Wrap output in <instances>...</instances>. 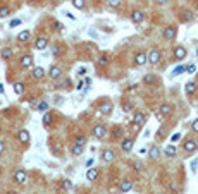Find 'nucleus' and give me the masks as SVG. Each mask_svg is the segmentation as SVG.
<instances>
[{
	"instance_id": "nucleus-47",
	"label": "nucleus",
	"mask_w": 198,
	"mask_h": 194,
	"mask_svg": "<svg viewBox=\"0 0 198 194\" xmlns=\"http://www.w3.org/2000/svg\"><path fill=\"white\" fill-rule=\"evenodd\" d=\"M55 31H64V26H62V22H55Z\"/></svg>"
},
{
	"instance_id": "nucleus-6",
	"label": "nucleus",
	"mask_w": 198,
	"mask_h": 194,
	"mask_svg": "<svg viewBox=\"0 0 198 194\" xmlns=\"http://www.w3.org/2000/svg\"><path fill=\"white\" fill-rule=\"evenodd\" d=\"M115 158V151L114 150H103L102 151V162H105V163H110V162H114Z\"/></svg>"
},
{
	"instance_id": "nucleus-23",
	"label": "nucleus",
	"mask_w": 198,
	"mask_h": 194,
	"mask_svg": "<svg viewBox=\"0 0 198 194\" xmlns=\"http://www.w3.org/2000/svg\"><path fill=\"white\" fill-rule=\"evenodd\" d=\"M183 72H186V65L179 64V65L174 67V70L171 72V76H172V78H176V76H179V74H183Z\"/></svg>"
},
{
	"instance_id": "nucleus-11",
	"label": "nucleus",
	"mask_w": 198,
	"mask_h": 194,
	"mask_svg": "<svg viewBox=\"0 0 198 194\" xmlns=\"http://www.w3.org/2000/svg\"><path fill=\"white\" fill-rule=\"evenodd\" d=\"M131 189H133V182L129 181V179H122L121 184H119V191H121V192H129Z\"/></svg>"
},
{
	"instance_id": "nucleus-35",
	"label": "nucleus",
	"mask_w": 198,
	"mask_h": 194,
	"mask_svg": "<svg viewBox=\"0 0 198 194\" xmlns=\"http://www.w3.org/2000/svg\"><path fill=\"white\" fill-rule=\"evenodd\" d=\"M143 82H146V84H153V82H155V76H153V74H146L145 78H143Z\"/></svg>"
},
{
	"instance_id": "nucleus-17",
	"label": "nucleus",
	"mask_w": 198,
	"mask_h": 194,
	"mask_svg": "<svg viewBox=\"0 0 198 194\" xmlns=\"http://www.w3.org/2000/svg\"><path fill=\"white\" fill-rule=\"evenodd\" d=\"M31 76H33V79H41L45 76V69L43 67H33V69H31Z\"/></svg>"
},
{
	"instance_id": "nucleus-59",
	"label": "nucleus",
	"mask_w": 198,
	"mask_h": 194,
	"mask_svg": "<svg viewBox=\"0 0 198 194\" xmlns=\"http://www.w3.org/2000/svg\"><path fill=\"white\" fill-rule=\"evenodd\" d=\"M29 2H35V0H29Z\"/></svg>"
},
{
	"instance_id": "nucleus-54",
	"label": "nucleus",
	"mask_w": 198,
	"mask_h": 194,
	"mask_svg": "<svg viewBox=\"0 0 198 194\" xmlns=\"http://www.w3.org/2000/svg\"><path fill=\"white\" fill-rule=\"evenodd\" d=\"M157 4L158 5H164V4H167V0H157Z\"/></svg>"
},
{
	"instance_id": "nucleus-32",
	"label": "nucleus",
	"mask_w": 198,
	"mask_h": 194,
	"mask_svg": "<svg viewBox=\"0 0 198 194\" xmlns=\"http://www.w3.org/2000/svg\"><path fill=\"white\" fill-rule=\"evenodd\" d=\"M191 19H193V12H191V10H184L183 16H181V21L183 22H188V21H191Z\"/></svg>"
},
{
	"instance_id": "nucleus-24",
	"label": "nucleus",
	"mask_w": 198,
	"mask_h": 194,
	"mask_svg": "<svg viewBox=\"0 0 198 194\" xmlns=\"http://www.w3.org/2000/svg\"><path fill=\"white\" fill-rule=\"evenodd\" d=\"M184 91H186V95H193L195 91H196V82H186Z\"/></svg>"
},
{
	"instance_id": "nucleus-50",
	"label": "nucleus",
	"mask_w": 198,
	"mask_h": 194,
	"mask_svg": "<svg viewBox=\"0 0 198 194\" xmlns=\"http://www.w3.org/2000/svg\"><path fill=\"white\" fill-rule=\"evenodd\" d=\"M134 168H136V170H141V168H143V163H141V162H134Z\"/></svg>"
},
{
	"instance_id": "nucleus-29",
	"label": "nucleus",
	"mask_w": 198,
	"mask_h": 194,
	"mask_svg": "<svg viewBox=\"0 0 198 194\" xmlns=\"http://www.w3.org/2000/svg\"><path fill=\"white\" fill-rule=\"evenodd\" d=\"M9 16H10V9L7 7V5H2V7H0V19L9 17Z\"/></svg>"
},
{
	"instance_id": "nucleus-52",
	"label": "nucleus",
	"mask_w": 198,
	"mask_h": 194,
	"mask_svg": "<svg viewBox=\"0 0 198 194\" xmlns=\"http://www.w3.org/2000/svg\"><path fill=\"white\" fill-rule=\"evenodd\" d=\"M122 108H124V112H131V105H129V103H124Z\"/></svg>"
},
{
	"instance_id": "nucleus-3",
	"label": "nucleus",
	"mask_w": 198,
	"mask_h": 194,
	"mask_svg": "<svg viewBox=\"0 0 198 194\" xmlns=\"http://www.w3.org/2000/svg\"><path fill=\"white\" fill-rule=\"evenodd\" d=\"M176 35H177V28L176 26H167L165 29H164V33H162V36L167 40V41L174 40V38H176Z\"/></svg>"
},
{
	"instance_id": "nucleus-51",
	"label": "nucleus",
	"mask_w": 198,
	"mask_h": 194,
	"mask_svg": "<svg viewBox=\"0 0 198 194\" xmlns=\"http://www.w3.org/2000/svg\"><path fill=\"white\" fill-rule=\"evenodd\" d=\"M83 86H84V81H81V79H79V82L76 84V89H83Z\"/></svg>"
},
{
	"instance_id": "nucleus-28",
	"label": "nucleus",
	"mask_w": 198,
	"mask_h": 194,
	"mask_svg": "<svg viewBox=\"0 0 198 194\" xmlns=\"http://www.w3.org/2000/svg\"><path fill=\"white\" fill-rule=\"evenodd\" d=\"M52 55L53 57H60L62 55V47L60 45H57V43L52 45Z\"/></svg>"
},
{
	"instance_id": "nucleus-4",
	"label": "nucleus",
	"mask_w": 198,
	"mask_h": 194,
	"mask_svg": "<svg viewBox=\"0 0 198 194\" xmlns=\"http://www.w3.org/2000/svg\"><path fill=\"white\" fill-rule=\"evenodd\" d=\"M133 146H134V139L133 138H124L122 141H121V150H122L124 153H129V151L133 150Z\"/></svg>"
},
{
	"instance_id": "nucleus-58",
	"label": "nucleus",
	"mask_w": 198,
	"mask_h": 194,
	"mask_svg": "<svg viewBox=\"0 0 198 194\" xmlns=\"http://www.w3.org/2000/svg\"><path fill=\"white\" fill-rule=\"evenodd\" d=\"M9 194H16V192H9Z\"/></svg>"
},
{
	"instance_id": "nucleus-9",
	"label": "nucleus",
	"mask_w": 198,
	"mask_h": 194,
	"mask_svg": "<svg viewBox=\"0 0 198 194\" xmlns=\"http://www.w3.org/2000/svg\"><path fill=\"white\" fill-rule=\"evenodd\" d=\"M160 59H162V53L158 52V50H150L148 52V62L150 64H158L160 62Z\"/></svg>"
},
{
	"instance_id": "nucleus-18",
	"label": "nucleus",
	"mask_w": 198,
	"mask_h": 194,
	"mask_svg": "<svg viewBox=\"0 0 198 194\" xmlns=\"http://www.w3.org/2000/svg\"><path fill=\"white\" fill-rule=\"evenodd\" d=\"M143 19H145V14L141 12V10H134V12L131 14V21L134 22V24H140Z\"/></svg>"
},
{
	"instance_id": "nucleus-55",
	"label": "nucleus",
	"mask_w": 198,
	"mask_h": 194,
	"mask_svg": "<svg viewBox=\"0 0 198 194\" xmlns=\"http://www.w3.org/2000/svg\"><path fill=\"white\" fill-rule=\"evenodd\" d=\"M66 14H67V17H69V19H72V21H74V19H76V17H74V16H72V14H71V12H66Z\"/></svg>"
},
{
	"instance_id": "nucleus-42",
	"label": "nucleus",
	"mask_w": 198,
	"mask_h": 194,
	"mask_svg": "<svg viewBox=\"0 0 198 194\" xmlns=\"http://www.w3.org/2000/svg\"><path fill=\"white\" fill-rule=\"evenodd\" d=\"M16 26H21V19H12L9 22V28H16Z\"/></svg>"
},
{
	"instance_id": "nucleus-49",
	"label": "nucleus",
	"mask_w": 198,
	"mask_h": 194,
	"mask_svg": "<svg viewBox=\"0 0 198 194\" xmlns=\"http://www.w3.org/2000/svg\"><path fill=\"white\" fill-rule=\"evenodd\" d=\"M2 153H5V143L0 139V155H2Z\"/></svg>"
},
{
	"instance_id": "nucleus-25",
	"label": "nucleus",
	"mask_w": 198,
	"mask_h": 194,
	"mask_svg": "<svg viewBox=\"0 0 198 194\" xmlns=\"http://www.w3.org/2000/svg\"><path fill=\"white\" fill-rule=\"evenodd\" d=\"M148 155H150V158H152V160H157L158 156H160V150H158L157 146H152V148H150V151H148Z\"/></svg>"
},
{
	"instance_id": "nucleus-46",
	"label": "nucleus",
	"mask_w": 198,
	"mask_h": 194,
	"mask_svg": "<svg viewBox=\"0 0 198 194\" xmlns=\"http://www.w3.org/2000/svg\"><path fill=\"white\" fill-rule=\"evenodd\" d=\"M93 165H95V158H90L86 162V168H93Z\"/></svg>"
},
{
	"instance_id": "nucleus-34",
	"label": "nucleus",
	"mask_w": 198,
	"mask_h": 194,
	"mask_svg": "<svg viewBox=\"0 0 198 194\" xmlns=\"http://www.w3.org/2000/svg\"><path fill=\"white\" fill-rule=\"evenodd\" d=\"M71 151H72V155H74V156H79L81 153H83V146H79V144H74Z\"/></svg>"
},
{
	"instance_id": "nucleus-22",
	"label": "nucleus",
	"mask_w": 198,
	"mask_h": 194,
	"mask_svg": "<svg viewBox=\"0 0 198 194\" xmlns=\"http://www.w3.org/2000/svg\"><path fill=\"white\" fill-rule=\"evenodd\" d=\"M86 179L88 181H97L98 179V168H88V173H86Z\"/></svg>"
},
{
	"instance_id": "nucleus-1",
	"label": "nucleus",
	"mask_w": 198,
	"mask_h": 194,
	"mask_svg": "<svg viewBox=\"0 0 198 194\" xmlns=\"http://www.w3.org/2000/svg\"><path fill=\"white\" fill-rule=\"evenodd\" d=\"M93 138L97 139H105L107 138V127L103 124H97L93 127Z\"/></svg>"
},
{
	"instance_id": "nucleus-38",
	"label": "nucleus",
	"mask_w": 198,
	"mask_h": 194,
	"mask_svg": "<svg viewBox=\"0 0 198 194\" xmlns=\"http://www.w3.org/2000/svg\"><path fill=\"white\" fill-rule=\"evenodd\" d=\"M62 187H64L66 191H69L71 187H72V182H71L69 179H66V181H62Z\"/></svg>"
},
{
	"instance_id": "nucleus-45",
	"label": "nucleus",
	"mask_w": 198,
	"mask_h": 194,
	"mask_svg": "<svg viewBox=\"0 0 198 194\" xmlns=\"http://www.w3.org/2000/svg\"><path fill=\"white\" fill-rule=\"evenodd\" d=\"M196 167H198V158H195L193 162H191V170H193V172H196Z\"/></svg>"
},
{
	"instance_id": "nucleus-27",
	"label": "nucleus",
	"mask_w": 198,
	"mask_h": 194,
	"mask_svg": "<svg viewBox=\"0 0 198 194\" xmlns=\"http://www.w3.org/2000/svg\"><path fill=\"white\" fill-rule=\"evenodd\" d=\"M121 136H122V127L115 125L114 129H112V139H121Z\"/></svg>"
},
{
	"instance_id": "nucleus-14",
	"label": "nucleus",
	"mask_w": 198,
	"mask_h": 194,
	"mask_svg": "<svg viewBox=\"0 0 198 194\" xmlns=\"http://www.w3.org/2000/svg\"><path fill=\"white\" fill-rule=\"evenodd\" d=\"M145 113L143 112H134V115H133V124H136V125H143L145 124Z\"/></svg>"
},
{
	"instance_id": "nucleus-57",
	"label": "nucleus",
	"mask_w": 198,
	"mask_h": 194,
	"mask_svg": "<svg viewBox=\"0 0 198 194\" xmlns=\"http://www.w3.org/2000/svg\"><path fill=\"white\" fill-rule=\"evenodd\" d=\"M196 57H198V48H196Z\"/></svg>"
},
{
	"instance_id": "nucleus-31",
	"label": "nucleus",
	"mask_w": 198,
	"mask_h": 194,
	"mask_svg": "<svg viewBox=\"0 0 198 194\" xmlns=\"http://www.w3.org/2000/svg\"><path fill=\"white\" fill-rule=\"evenodd\" d=\"M52 120H53V115H52L50 112H45V113H43V119H41V122H43L45 125H50V122H52Z\"/></svg>"
},
{
	"instance_id": "nucleus-53",
	"label": "nucleus",
	"mask_w": 198,
	"mask_h": 194,
	"mask_svg": "<svg viewBox=\"0 0 198 194\" xmlns=\"http://www.w3.org/2000/svg\"><path fill=\"white\" fill-rule=\"evenodd\" d=\"M29 105H31V107H36V105H38V101H36L35 98H31L29 100Z\"/></svg>"
},
{
	"instance_id": "nucleus-10",
	"label": "nucleus",
	"mask_w": 198,
	"mask_h": 194,
	"mask_svg": "<svg viewBox=\"0 0 198 194\" xmlns=\"http://www.w3.org/2000/svg\"><path fill=\"white\" fill-rule=\"evenodd\" d=\"M146 62H148V53L138 52L136 55H134V64H136V65H145Z\"/></svg>"
},
{
	"instance_id": "nucleus-30",
	"label": "nucleus",
	"mask_w": 198,
	"mask_h": 194,
	"mask_svg": "<svg viewBox=\"0 0 198 194\" xmlns=\"http://www.w3.org/2000/svg\"><path fill=\"white\" fill-rule=\"evenodd\" d=\"M14 91H16V95H22L24 93V82H14Z\"/></svg>"
},
{
	"instance_id": "nucleus-43",
	"label": "nucleus",
	"mask_w": 198,
	"mask_h": 194,
	"mask_svg": "<svg viewBox=\"0 0 198 194\" xmlns=\"http://www.w3.org/2000/svg\"><path fill=\"white\" fill-rule=\"evenodd\" d=\"M179 139H181V132H174V134L171 136V141H172V143H177Z\"/></svg>"
},
{
	"instance_id": "nucleus-16",
	"label": "nucleus",
	"mask_w": 198,
	"mask_h": 194,
	"mask_svg": "<svg viewBox=\"0 0 198 194\" xmlns=\"http://www.w3.org/2000/svg\"><path fill=\"white\" fill-rule=\"evenodd\" d=\"M186 55H188V52H186L184 47H176L174 48V57H176L177 60H183Z\"/></svg>"
},
{
	"instance_id": "nucleus-41",
	"label": "nucleus",
	"mask_w": 198,
	"mask_h": 194,
	"mask_svg": "<svg viewBox=\"0 0 198 194\" xmlns=\"http://www.w3.org/2000/svg\"><path fill=\"white\" fill-rule=\"evenodd\" d=\"M121 2H122V0H107V4H109L110 7H119Z\"/></svg>"
},
{
	"instance_id": "nucleus-8",
	"label": "nucleus",
	"mask_w": 198,
	"mask_h": 194,
	"mask_svg": "<svg viewBox=\"0 0 198 194\" xmlns=\"http://www.w3.org/2000/svg\"><path fill=\"white\" fill-rule=\"evenodd\" d=\"M19 64H21L22 69H33V57L31 55H22L21 57V60H19Z\"/></svg>"
},
{
	"instance_id": "nucleus-19",
	"label": "nucleus",
	"mask_w": 198,
	"mask_h": 194,
	"mask_svg": "<svg viewBox=\"0 0 198 194\" xmlns=\"http://www.w3.org/2000/svg\"><path fill=\"white\" fill-rule=\"evenodd\" d=\"M171 113H172V105H169V103L160 105V115L162 117H169Z\"/></svg>"
},
{
	"instance_id": "nucleus-15",
	"label": "nucleus",
	"mask_w": 198,
	"mask_h": 194,
	"mask_svg": "<svg viewBox=\"0 0 198 194\" xmlns=\"http://www.w3.org/2000/svg\"><path fill=\"white\" fill-rule=\"evenodd\" d=\"M49 76L52 79H57V78H60L62 76V69L60 67H59V65H52V67H50L49 69Z\"/></svg>"
},
{
	"instance_id": "nucleus-7",
	"label": "nucleus",
	"mask_w": 198,
	"mask_h": 194,
	"mask_svg": "<svg viewBox=\"0 0 198 194\" xmlns=\"http://www.w3.org/2000/svg\"><path fill=\"white\" fill-rule=\"evenodd\" d=\"M98 112L102 113V115H110V112H112V101H102L100 107H98Z\"/></svg>"
},
{
	"instance_id": "nucleus-40",
	"label": "nucleus",
	"mask_w": 198,
	"mask_h": 194,
	"mask_svg": "<svg viewBox=\"0 0 198 194\" xmlns=\"http://www.w3.org/2000/svg\"><path fill=\"white\" fill-rule=\"evenodd\" d=\"M195 70H196V65H195V64L186 65V72H188V74H195Z\"/></svg>"
},
{
	"instance_id": "nucleus-2",
	"label": "nucleus",
	"mask_w": 198,
	"mask_h": 194,
	"mask_svg": "<svg viewBox=\"0 0 198 194\" xmlns=\"http://www.w3.org/2000/svg\"><path fill=\"white\" fill-rule=\"evenodd\" d=\"M196 148H198V144H196V141H195L193 138L186 139V141L183 143V150H184L186 153H195V151H196Z\"/></svg>"
},
{
	"instance_id": "nucleus-56",
	"label": "nucleus",
	"mask_w": 198,
	"mask_h": 194,
	"mask_svg": "<svg viewBox=\"0 0 198 194\" xmlns=\"http://www.w3.org/2000/svg\"><path fill=\"white\" fill-rule=\"evenodd\" d=\"M0 93H4V86L2 84H0Z\"/></svg>"
},
{
	"instance_id": "nucleus-48",
	"label": "nucleus",
	"mask_w": 198,
	"mask_h": 194,
	"mask_svg": "<svg viewBox=\"0 0 198 194\" xmlns=\"http://www.w3.org/2000/svg\"><path fill=\"white\" fill-rule=\"evenodd\" d=\"M86 74V67H79L78 69V76H84Z\"/></svg>"
},
{
	"instance_id": "nucleus-12",
	"label": "nucleus",
	"mask_w": 198,
	"mask_h": 194,
	"mask_svg": "<svg viewBox=\"0 0 198 194\" xmlns=\"http://www.w3.org/2000/svg\"><path fill=\"white\" fill-rule=\"evenodd\" d=\"M47 47H49V40L45 38V36L36 38V41H35V48H36V50H45Z\"/></svg>"
},
{
	"instance_id": "nucleus-33",
	"label": "nucleus",
	"mask_w": 198,
	"mask_h": 194,
	"mask_svg": "<svg viewBox=\"0 0 198 194\" xmlns=\"http://www.w3.org/2000/svg\"><path fill=\"white\" fill-rule=\"evenodd\" d=\"M36 110L45 113L47 110H49V103H47V101H38V105H36Z\"/></svg>"
},
{
	"instance_id": "nucleus-21",
	"label": "nucleus",
	"mask_w": 198,
	"mask_h": 194,
	"mask_svg": "<svg viewBox=\"0 0 198 194\" xmlns=\"http://www.w3.org/2000/svg\"><path fill=\"white\" fill-rule=\"evenodd\" d=\"M164 153H165V156H169V158H174V156H176V153H177V150H176V146H174V144H169V146L164 150Z\"/></svg>"
},
{
	"instance_id": "nucleus-44",
	"label": "nucleus",
	"mask_w": 198,
	"mask_h": 194,
	"mask_svg": "<svg viewBox=\"0 0 198 194\" xmlns=\"http://www.w3.org/2000/svg\"><path fill=\"white\" fill-rule=\"evenodd\" d=\"M191 131H193V132H198V119H195V120L191 122Z\"/></svg>"
},
{
	"instance_id": "nucleus-26",
	"label": "nucleus",
	"mask_w": 198,
	"mask_h": 194,
	"mask_svg": "<svg viewBox=\"0 0 198 194\" xmlns=\"http://www.w3.org/2000/svg\"><path fill=\"white\" fill-rule=\"evenodd\" d=\"M0 55H2V59H5V60H9V59H12L14 52L10 50V48H2V52H0Z\"/></svg>"
},
{
	"instance_id": "nucleus-36",
	"label": "nucleus",
	"mask_w": 198,
	"mask_h": 194,
	"mask_svg": "<svg viewBox=\"0 0 198 194\" xmlns=\"http://www.w3.org/2000/svg\"><path fill=\"white\" fill-rule=\"evenodd\" d=\"M72 5H74L76 9H84V0H72Z\"/></svg>"
},
{
	"instance_id": "nucleus-13",
	"label": "nucleus",
	"mask_w": 198,
	"mask_h": 194,
	"mask_svg": "<svg viewBox=\"0 0 198 194\" xmlns=\"http://www.w3.org/2000/svg\"><path fill=\"white\" fill-rule=\"evenodd\" d=\"M17 139H19V143H29V139H31V136H29V131L28 129H21L17 132Z\"/></svg>"
},
{
	"instance_id": "nucleus-39",
	"label": "nucleus",
	"mask_w": 198,
	"mask_h": 194,
	"mask_svg": "<svg viewBox=\"0 0 198 194\" xmlns=\"http://www.w3.org/2000/svg\"><path fill=\"white\" fill-rule=\"evenodd\" d=\"M98 64H100V65L109 64V57H107V55H100V59H98Z\"/></svg>"
},
{
	"instance_id": "nucleus-20",
	"label": "nucleus",
	"mask_w": 198,
	"mask_h": 194,
	"mask_svg": "<svg viewBox=\"0 0 198 194\" xmlns=\"http://www.w3.org/2000/svg\"><path fill=\"white\" fill-rule=\"evenodd\" d=\"M29 38H31V33H29L28 29L21 31V33L17 35V41H19V43H26V41H28Z\"/></svg>"
},
{
	"instance_id": "nucleus-5",
	"label": "nucleus",
	"mask_w": 198,
	"mask_h": 194,
	"mask_svg": "<svg viewBox=\"0 0 198 194\" xmlns=\"http://www.w3.org/2000/svg\"><path fill=\"white\" fill-rule=\"evenodd\" d=\"M14 182L16 184H24V182L28 181V173L26 170H16V173H14Z\"/></svg>"
},
{
	"instance_id": "nucleus-37",
	"label": "nucleus",
	"mask_w": 198,
	"mask_h": 194,
	"mask_svg": "<svg viewBox=\"0 0 198 194\" xmlns=\"http://www.w3.org/2000/svg\"><path fill=\"white\" fill-rule=\"evenodd\" d=\"M76 144L84 146V144H86V138H84V136H78V138H76Z\"/></svg>"
}]
</instances>
